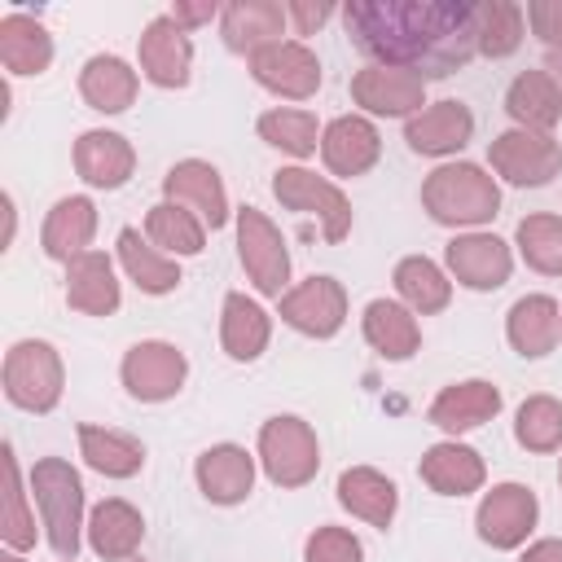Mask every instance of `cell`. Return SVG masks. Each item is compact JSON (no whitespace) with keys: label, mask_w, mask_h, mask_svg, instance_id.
<instances>
[{"label":"cell","mask_w":562,"mask_h":562,"mask_svg":"<svg viewBox=\"0 0 562 562\" xmlns=\"http://www.w3.org/2000/svg\"><path fill=\"white\" fill-rule=\"evenodd\" d=\"M342 26L373 66L422 79H443L479 53L470 0H351L342 4Z\"/></svg>","instance_id":"obj_1"},{"label":"cell","mask_w":562,"mask_h":562,"mask_svg":"<svg viewBox=\"0 0 562 562\" xmlns=\"http://www.w3.org/2000/svg\"><path fill=\"white\" fill-rule=\"evenodd\" d=\"M422 211L443 228H483L501 211V189L479 162H443L422 184Z\"/></svg>","instance_id":"obj_2"},{"label":"cell","mask_w":562,"mask_h":562,"mask_svg":"<svg viewBox=\"0 0 562 562\" xmlns=\"http://www.w3.org/2000/svg\"><path fill=\"white\" fill-rule=\"evenodd\" d=\"M26 487L40 505V522H44V536H48V549L61 558V562H75L79 553V536L88 531L83 527V483L75 474V465L66 457H40L26 474Z\"/></svg>","instance_id":"obj_3"},{"label":"cell","mask_w":562,"mask_h":562,"mask_svg":"<svg viewBox=\"0 0 562 562\" xmlns=\"http://www.w3.org/2000/svg\"><path fill=\"white\" fill-rule=\"evenodd\" d=\"M66 386V369L53 342L22 338L4 351V400L22 413H53Z\"/></svg>","instance_id":"obj_4"},{"label":"cell","mask_w":562,"mask_h":562,"mask_svg":"<svg viewBox=\"0 0 562 562\" xmlns=\"http://www.w3.org/2000/svg\"><path fill=\"white\" fill-rule=\"evenodd\" d=\"M259 465H263V474L277 487H303V483H312L316 470H321L316 430L303 417H294V413L268 417L259 426Z\"/></svg>","instance_id":"obj_5"},{"label":"cell","mask_w":562,"mask_h":562,"mask_svg":"<svg viewBox=\"0 0 562 562\" xmlns=\"http://www.w3.org/2000/svg\"><path fill=\"white\" fill-rule=\"evenodd\" d=\"M272 198H277L285 211L316 215L329 246L347 241V233H351V202H347V193H342L334 180H325V176H316V171H307V167H281V171L272 176Z\"/></svg>","instance_id":"obj_6"},{"label":"cell","mask_w":562,"mask_h":562,"mask_svg":"<svg viewBox=\"0 0 562 562\" xmlns=\"http://www.w3.org/2000/svg\"><path fill=\"white\" fill-rule=\"evenodd\" d=\"M237 255H241V268H246L250 285L259 294H268V299H281L285 294L290 250H285L281 228L259 206H241L237 211Z\"/></svg>","instance_id":"obj_7"},{"label":"cell","mask_w":562,"mask_h":562,"mask_svg":"<svg viewBox=\"0 0 562 562\" xmlns=\"http://www.w3.org/2000/svg\"><path fill=\"white\" fill-rule=\"evenodd\" d=\"M487 162L501 180H509L518 189H540L562 171V145L549 132L509 127L487 145Z\"/></svg>","instance_id":"obj_8"},{"label":"cell","mask_w":562,"mask_h":562,"mask_svg":"<svg viewBox=\"0 0 562 562\" xmlns=\"http://www.w3.org/2000/svg\"><path fill=\"white\" fill-rule=\"evenodd\" d=\"M119 373H123V386H127L132 400H140V404H162V400H171V395L184 386L189 360H184V351H180L176 342L145 338V342L127 347Z\"/></svg>","instance_id":"obj_9"},{"label":"cell","mask_w":562,"mask_h":562,"mask_svg":"<svg viewBox=\"0 0 562 562\" xmlns=\"http://www.w3.org/2000/svg\"><path fill=\"white\" fill-rule=\"evenodd\" d=\"M246 61H250L255 83L285 101H307L321 88V61L303 40H277V44L250 53Z\"/></svg>","instance_id":"obj_10"},{"label":"cell","mask_w":562,"mask_h":562,"mask_svg":"<svg viewBox=\"0 0 562 562\" xmlns=\"http://www.w3.org/2000/svg\"><path fill=\"white\" fill-rule=\"evenodd\" d=\"M536 518H540V501L522 483H496L492 492H483V501L474 509L479 540L492 549H518L531 536Z\"/></svg>","instance_id":"obj_11"},{"label":"cell","mask_w":562,"mask_h":562,"mask_svg":"<svg viewBox=\"0 0 562 562\" xmlns=\"http://www.w3.org/2000/svg\"><path fill=\"white\" fill-rule=\"evenodd\" d=\"M277 303H281V321L307 338H334L347 321V290L334 277H307L290 285Z\"/></svg>","instance_id":"obj_12"},{"label":"cell","mask_w":562,"mask_h":562,"mask_svg":"<svg viewBox=\"0 0 562 562\" xmlns=\"http://www.w3.org/2000/svg\"><path fill=\"white\" fill-rule=\"evenodd\" d=\"M351 101L364 114H382V119H413L417 110H426V79L413 70H395V66H364L351 75Z\"/></svg>","instance_id":"obj_13"},{"label":"cell","mask_w":562,"mask_h":562,"mask_svg":"<svg viewBox=\"0 0 562 562\" xmlns=\"http://www.w3.org/2000/svg\"><path fill=\"white\" fill-rule=\"evenodd\" d=\"M443 259H448V272L465 290H479V294L501 290L514 272V255L496 233H461V237L448 241Z\"/></svg>","instance_id":"obj_14"},{"label":"cell","mask_w":562,"mask_h":562,"mask_svg":"<svg viewBox=\"0 0 562 562\" xmlns=\"http://www.w3.org/2000/svg\"><path fill=\"white\" fill-rule=\"evenodd\" d=\"M140 75L154 88H184L189 83V66H193V44L189 31H180L171 22V13H158L145 31H140Z\"/></svg>","instance_id":"obj_15"},{"label":"cell","mask_w":562,"mask_h":562,"mask_svg":"<svg viewBox=\"0 0 562 562\" xmlns=\"http://www.w3.org/2000/svg\"><path fill=\"white\" fill-rule=\"evenodd\" d=\"M474 136V114L465 101H435L426 110H417L413 119H404V140L413 154L426 158H448L457 149H465Z\"/></svg>","instance_id":"obj_16"},{"label":"cell","mask_w":562,"mask_h":562,"mask_svg":"<svg viewBox=\"0 0 562 562\" xmlns=\"http://www.w3.org/2000/svg\"><path fill=\"white\" fill-rule=\"evenodd\" d=\"M162 193H167V202H180V206H189L206 228H224L228 224V193H224V180H220V171L211 167V162H202V158H184V162H176L167 176H162Z\"/></svg>","instance_id":"obj_17"},{"label":"cell","mask_w":562,"mask_h":562,"mask_svg":"<svg viewBox=\"0 0 562 562\" xmlns=\"http://www.w3.org/2000/svg\"><path fill=\"white\" fill-rule=\"evenodd\" d=\"M321 158L334 176H364L382 158V136L364 114H338L321 132Z\"/></svg>","instance_id":"obj_18"},{"label":"cell","mask_w":562,"mask_h":562,"mask_svg":"<svg viewBox=\"0 0 562 562\" xmlns=\"http://www.w3.org/2000/svg\"><path fill=\"white\" fill-rule=\"evenodd\" d=\"M75 171L92 189H123L136 171V149H132L127 136L92 127L75 140Z\"/></svg>","instance_id":"obj_19"},{"label":"cell","mask_w":562,"mask_h":562,"mask_svg":"<svg viewBox=\"0 0 562 562\" xmlns=\"http://www.w3.org/2000/svg\"><path fill=\"white\" fill-rule=\"evenodd\" d=\"M496 413H501V386H492V382H483V378H465V382L443 386V391L430 400V408H426L430 426H439V430H448V435H465V430L492 422Z\"/></svg>","instance_id":"obj_20"},{"label":"cell","mask_w":562,"mask_h":562,"mask_svg":"<svg viewBox=\"0 0 562 562\" xmlns=\"http://www.w3.org/2000/svg\"><path fill=\"white\" fill-rule=\"evenodd\" d=\"M193 479L211 505H241L255 487V457L241 443H215L198 457Z\"/></svg>","instance_id":"obj_21"},{"label":"cell","mask_w":562,"mask_h":562,"mask_svg":"<svg viewBox=\"0 0 562 562\" xmlns=\"http://www.w3.org/2000/svg\"><path fill=\"white\" fill-rule=\"evenodd\" d=\"M92 237H97V206H92V198H83V193L57 198L53 211L44 215V228H40V246H44V255L57 259V263H70V259L88 255Z\"/></svg>","instance_id":"obj_22"},{"label":"cell","mask_w":562,"mask_h":562,"mask_svg":"<svg viewBox=\"0 0 562 562\" xmlns=\"http://www.w3.org/2000/svg\"><path fill=\"white\" fill-rule=\"evenodd\" d=\"M145 540V518L132 501L123 496H110L101 505H92L88 514V544L101 562H132L136 549Z\"/></svg>","instance_id":"obj_23"},{"label":"cell","mask_w":562,"mask_h":562,"mask_svg":"<svg viewBox=\"0 0 562 562\" xmlns=\"http://www.w3.org/2000/svg\"><path fill=\"white\" fill-rule=\"evenodd\" d=\"M422 483L439 496H470L483 487L487 479V465L483 457L470 448V443H457V439H443V443H430L422 452V465H417Z\"/></svg>","instance_id":"obj_24"},{"label":"cell","mask_w":562,"mask_h":562,"mask_svg":"<svg viewBox=\"0 0 562 562\" xmlns=\"http://www.w3.org/2000/svg\"><path fill=\"white\" fill-rule=\"evenodd\" d=\"M505 338L522 360H540L562 338V307L549 294H522L505 316Z\"/></svg>","instance_id":"obj_25"},{"label":"cell","mask_w":562,"mask_h":562,"mask_svg":"<svg viewBox=\"0 0 562 562\" xmlns=\"http://www.w3.org/2000/svg\"><path fill=\"white\" fill-rule=\"evenodd\" d=\"M505 114L514 119V127L553 132L562 123V83L553 79V70L514 75V83L505 88Z\"/></svg>","instance_id":"obj_26"},{"label":"cell","mask_w":562,"mask_h":562,"mask_svg":"<svg viewBox=\"0 0 562 562\" xmlns=\"http://www.w3.org/2000/svg\"><path fill=\"white\" fill-rule=\"evenodd\" d=\"M285 4H277V0H233V4H224L220 9V31H224V44L233 48V53H259V48H268V44H277L281 40V31H285Z\"/></svg>","instance_id":"obj_27"},{"label":"cell","mask_w":562,"mask_h":562,"mask_svg":"<svg viewBox=\"0 0 562 562\" xmlns=\"http://www.w3.org/2000/svg\"><path fill=\"white\" fill-rule=\"evenodd\" d=\"M66 303L83 316L119 312L123 294H119V277H114V263L105 250H88V255L66 263Z\"/></svg>","instance_id":"obj_28"},{"label":"cell","mask_w":562,"mask_h":562,"mask_svg":"<svg viewBox=\"0 0 562 562\" xmlns=\"http://www.w3.org/2000/svg\"><path fill=\"white\" fill-rule=\"evenodd\" d=\"M338 505L347 514L364 518L369 527L386 531L395 509H400V487L382 470H373V465H351V470L338 474Z\"/></svg>","instance_id":"obj_29"},{"label":"cell","mask_w":562,"mask_h":562,"mask_svg":"<svg viewBox=\"0 0 562 562\" xmlns=\"http://www.w3.org/2000/svg\"><path fill=\"white\" fill-rule=\"evenodd\" d=\"M360 329H364V342L382 356V360H408L417 347H422V325L417 316L395 303V299H373L360 316Z\"/></svg>","instance_id":"obj_30"},{"label":"cell","mask_w":562,"mask_h":562,"mask_svg":"<svg viewBox=\"0 0 562 562\" xmlns=\"http://www.w3.org/2000/svg\"><path fill=\"white\" fill-rule=\"evenodd\" d=\"M0 61L9 75H44L53 66V35L31 13H4L0 18Z\"/></svg>","instance_id":"obj_31"},{"label":"cell","mask_w":562,"mask_h":562,"mask_svg":"<svg viewBox=\"0 0 562 562\" xmlns=\"http://www.w3.org/2000/svg\"><path fill=\"white\" fill-rule=\"evenodd\" d=\"M136 88H140L136 70L114 53H97L79 70V97L101 114H123L136 101Z\"/></svg>","instance_id":"obj_32"},{"label":"cell","mask_w":562,"mask_h":562,"mask_svg":"<svg viewBox=\"0 0 562 562\" xmlns=\"http://www.w3.org/2000/svg\"><path fill=\"white\" fill-rule=\"evenodd\" d=\"M268 338H272V316L246 299L241 290L224 294V316H220V342L233 360H259L268 351Z\"/></svg>","instance_id":"obj_33"},{"label":"cell","mask_w":562,"mask_h":562,"mask_svg":"<svg viewBox=\"0 0 562 562\" xmlns=\"http://www.w3.org/2000/svg\"><path fill=\"white\" fill-rule=\"evenodd\" d=\"M391 281H395V294L404 299V307L413 316H435V312H443L452 303V281L426 255H404L395 263V277Z\"/></svg>","instance_id":"obj_34"},{"label":"cell","mask_w":562,"mask_h":562,"mask_svg":"<svg viewBox=\"0 0 562 562\" xmlns=\"http://www.w3.org/2000/svg\"><path fill=\"white\" fill-rule=\"evenodd\" d=\"M79 452H83V461H88L97 474H105V479H132V474H140V465H145V443H140L136 435L105 430V426H92V422L79 426Z\"/></svg>","instance_id":"obj_35"},{"label":"cell","mask_w":562,"mask_h":562,"mask_svg":"<svg viewBox=\"0 0 562 562\" xmlns=\"http://www.w3.org/2000/svg\"><path fill=\"white\" fill-rule=\"evenodd\" d=\"M119 263H123V272H127L145 294H171V290L180 285L176 259H167L149 237H140V228H123V233H119Z\"/></svg>","instance_id":"obj_36"},{"label":"cell","mask_w":562,"mask_h":562,"mask_svg":"<svg viewBox=\"0 0 562 562\" xmlns=\"http://www.w3.org/2000/svg\"><path fill=\"white\" fill-rule=\"evenodd\" d=\"M145 237H149L158 250H167V255H202V246H206V224H202L189 206H180V202H158V206H149V215H145Z\"/></svg>","instance_id":"obj_37"},{"label":"cell","mask_w":562,"mask_h":562,"mask_svg":"<svg viewBox=\"0 0 562 562\" xmlns=\"http://www.w3.org/2000/svg\"><path fill=\"white\" fill-rule=\"evenodd\" d=\"M527 9L514 0H479L474 4V40L483 57H509L522 44Z\"/></svg>","instance_id":"obj_38"},{"label":"cell","mask_w":562,"mask_h":562,"mask_svg":"<svg viewBox=\"0 0 562 562\" xmlns=\"http://www.w3.org/2000/svg\"><path fill=\"white\" fill-rule=\"evenodd\" d=\"M255 127H259V140H268L272 149L290 154V158H312L316 145H321V127H316L312 110L277 105V110H263Z\"/></svg>","instance_id":"obj_39"},{"label":"cell","mask_w":562,"mask_h":562,"mask_svg":"<svg viewBox=\"0 0 562 562\" xmlns=\"http://www.w3.org/2000/svg\"><path fill=\"white\" fill-rule=\"evenodd\" d=\"M514 241L527 268H536L540 277H562V220L558 215L549 211L522 215L514 228Z\"/></svg>","instance_id":"obj_40"},{"label":"cell","mask_w":562,"mask_h":562,"mask_svg":"<svg viewBox=\"0 0 562 562\" xmlns=\"http://www.w3.org/2000/svg\"><path fill=\"white\" fill-rule=\"evenodd\" d=\"M4 505H0V540L18 553L35 549V514L26 505V487H22V470L13 457V443H4Z\"/></svg>","instance_id":"obj_41"},{"label":"cell","mask_w":562,"mask_h":562,"mask_svg":"<svg viewBox=\"0 0 562 562\" xmlns=\"http://www.w3.org/2000/svg\"><path fill=\"white\" fill-rule=\"evenodd\" d=\"M514 439L527 452H558L562 448V400L527 395L514 413Z\"/></svg>","instance_id":"obj_42"},{"label":"cell","mask_w":562,"mask_h":562,"mask_svg":"<svg viewBox=\"0 0 562 562\" xmlns=\"http://www.w3.org/2000/svg\"><path fill=\"white\" fill-rule=\"evenodd\" d=\"M303 562H364V549L347 527H316L303 544Z\"/></svg>","instance_id":"obj_43"},{"label":"cell","mask_w":562,"mask_h":562,"mask_svg":"<svg viewBox=\"0 0 562 562\" xmlns=\"http://www.w3.org/2000/svg\"><path fill=\"white\" fill-rule=\"evenodd\" d=\"M329 13H334V9L321 4V0H316V4H312V0H294V4H285V18L294 22L299 35H316V31L329 22Z\"/></svg>","instance_id":"obj_44"},{"label":"cell","mask_w":562,"mask_h":562,"mask_svg":"<svg viewBox=\"0 0 562 562\" xmlns=\"http://www.w3.org/2000/svg\"><path fill=\"white\" fill-rule=\"evenodd\" d=\"M211 18H220V9H215V0H198V4H176V9H171V22H176L180 31H193V26H206Z\"/></svg>","instance_id":"obj_45"},{"label":"cell","mask_w":562,"mask_h":562,"mask_svg":"<svg viewBox=\"0 0 562 562\" xmlns=\"http://www.w3.org/2000/svg\"><path fill=\"white\" fill-rule=\"evenodd\" d=\"M518 562H562V540H558V536L536 540V544H527V553H522Z\"/></svg>","instance_id":"obj_46"},{"label":"cell","mask_w":562,"mask_h":562,"mask_svg":"<svg viewBox=\"0 0 562 562\" xmlns=\"http://www.w3.org/2000/svg\"><path fill=\"white\" fill-rule=\"evenodd\" d=\"M0 562H22V558H18V549H9V553H4Z\"/></svg>","instance_id":"obj_47"},{"label":"cell","mask_w":562,"mask_h":562,"mask_svg":"<svg viewBox=\"0 0 562 562\" xmlns=\"http://www.w3.org/2000/svg\"><path fill=\"white\" fill-rule=\"evenodd\" d=\"M558 483H562V465H558Z\"/></svg>","instance_id":"obj_48"}]
</instances>
